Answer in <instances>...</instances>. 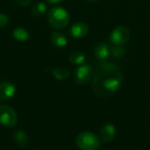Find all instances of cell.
<instances>
[{"mask_svg": "<svg viewBox=\"0 0 150 150\" xmlns=\"http://www.w3.org/2000/svg\"><path fill=\"white\" fill-rule=\"evenodd\" d=\"M92 79L94 95L105 99L113 96L119 90L123 81V74L118 65L103 62L96 68Z\"/></svg>", "mask_w": 150, "mask_h": 150, "instance_id": "cell-1", "label": "cell"}, {"mask_svg": "<svg viewBox=\"0 0 150 150\" xmlns=\"http://www.w3.org/2000/svg\"><path fill=\"white\" fill-rule=\"evenodd\" d=\"M47 22L52 28L61 30L69 25L70 16L65 8L61 6H54L47 13Z\"/></svg>", "mask_w": 150, "mask_h": 150, "instance_id": "cell-2", "label": "cell"}, {"mask_svg": "<svg viewBox=\"0 0 150 150\" xmlns=\"http://www.w3.org/2000/svg\"><path fill=\"white\" fill-rule=\"evenodd\" d=\"M75 143L80 150H98L100 147V139L92 132H82L78 134Z\"/></svg>", "mask_w": 150, "mask_h": 150, "instance_id": "cell-3", "label": "cell"}, {"mask_svg": "<svg viewBox=\"0 0 150 150\" xmlns=\"http://www.w3.org/2000/svg\"><path fill=\"white\" fill-rule=\"evenodd\" d=\"M18 123V114L9 105H0V125L5 127H15Z\"/></svg>", "mask_w": 150, "mask_h": 150, "instance_id": "cell-4", "label": "cell"}, {"mask_svg": "<svg viewBox=\"0 0 150 150\" xmlns=\"http://www.w3.org/2000/svg\"><path fill=\"white\" fill-rule=\"evenodd\" d=\"M131 38V32L125 26H118L114 28L109 36V40L113 45H123Z\"/></svg>", "mask_w": 150, "mask_h": 150, "instance_id": "cell-5", "label": "cell"}, {"mask_svg": "<svg viewBox=\"0 0 150 150\" xmlns=\"http://www.w3.org/2000/svg\"><path fill=\"white\" fill-rule=\"evenodd\" d=\"M94 75V71L91 65L82 64L79 65L74 72V80L78 84H86L90 82Z\"/></svg>", "mask_w": 150, "mask_h": 150, "instance_id": "cell-6", "label": "cell"}, {"mask_svg": "<svg viewBox=\"0 0 150 150\" xmlns=\"http://www.w3.org/2000/svg\"><path fill=\"white\" fill-rule=\"evenodd\" d=\"M69 34L72 38L74 39H81L84 38L88 34V26L83 22H78L75 23L74 25L71 27Z\"/></svg>", "mask_w": 150, "mask_h": 150, "instance_id": "cell-7", "label": "cell"}, {"mask_svg": "<svg viewBox=\"0 0 150 150\" xmlns=\"http://www.w3.org/2000/svg\"><path fill=\"white\" fill-rule=\"evenodd\" d=\"M116 135V129H115L114 125L111 122H107L103 125L100 129V138L103 142L105 143H109L115 138Z\"/></svg>", "mask_w": 150, "mask_h": 150, "instance_id": "cell-8", "label": "cell"}, {"mask_svg": "<svg viewBox=\"0 0 150 150\" xmlns=\"http://www.w3.org/2000/svg\"><path fill=\"white\" fill-rule=\"evenodd\" d=\"M17 88L15 84L8 81H3L0 83V101H7L16 95Z\"/></svg>", "mask_w": 150, "mask_h": 150, "instance_id": "cell-9", "label": "cell"}, {"mask_svg": "<svg viewBox=\"0 0 150 150\" xmlns=\"http://www.w3.org/2000/svg\"><path fill=\"white\" fill-rule=\"evenodd\" d=\"M94 52H95L96 58L98 59L99 61H101L102 63L106 62L111 54L110 47H109L108 44L105 43V42H99V43H97L96 46H95Z\"/></svg>", "mask_w": 150, "mask_h": 150, "instance_id": "cell-10", "label": "cell"}, {"mask_svg": "<svg viewBox=\"0 0 150 150\" xmlns=\"http://www.w3.org/2000/svg\"><path fill=\"white\" fill-rule=\"evenodd\" d=\"M50 41L54 44V46L58 48L65 47L68 43L67 37L60 31H52L50 34Z\"/></svg>", "mask_w": 150, "mask_h": 150, "instance_id": "cell-11", "label": "cell"}, {"mask_svg": "<svg viewBox=\"0 0 150 150\" xmlns=\"http://www.w3.org/2000/svg\"><path fill=\"white\" fill-rule=\"evenodd\" d=\"M13 141L17 144L19 147H25L28 145V142H29V138H28L27 134L24 131H16L13 134Z\"/></svg>", "mask_w": 150, "mask_h": 150, "instance_id": "cell-12", "label": "cell"}, {"mask_svg": "<svg viewBox=\"0 0 150 150\" xmlns=\"http://www.w3.org/2000/svg\"><path fill=\"white\" fill-rule=\"evenodd\" d=\"M13 36L16 40H18V41H20V42H25L30 38L29 32L23 27L16 28L13 32Z\"/></svg>", "mask_w": 150, "mask_h": 150, "instance_id": "cell-13", "label": "cell"}, {"mask_svg": "<svg viewBox=\"0 0 150 150\" xmlns=\"http://www.w3.org/2000/svg\"><path fill=\"white\" fill-rule=\"evenodd\" d=\"M52 74L57 80H65L69 77L70 72L65 67H58V68L52 69Z\"/></svg>", "mask_w": 150, "mask_h": 150, "instance_id": "cell-14", "label": "cell"}, {"mask_svg": "<svg viewBox=\"0 0 150 150\" xmlns=\"http://www.w3.org/2000/svg\"><path fill=\"white\" fill-rule=\"evenodd\" d=\"M69 61L73 65H82L86 62V56L82 52H72L69 54Z\"/></svg>", "mask_w": 150, "mask_h": 150, "instance_id": "cell-15", "label": "cell"}, {"mask_svg": "<svg viewBox=\"0 0 150 150\" xmlns=\"http://www.w3.org/2000/svg\"><path fill=\"white\" fill-rule=\"evenodd\" d=\"M46 11H47V6L43 2H36L31 8V13L34 17H41L46 13Z\"/></svg>", "mask_w": 150, "mask_h": 150, "instance_id": "cell-16", "label": "cell"}, {"mask_svg": "<svg viewBox=\"0 0 150 150\" xmlns=\"http://www.w3.org/2000/svg\"><path fill=\"white\" fill-rule=\"evenodd\" d=\"M111 56L115 59H120L125 54V50L122 47V45H113L112 48H110Z\"/></svg>", "mask_w": 150, "mask_h": 150, "instance_id": "cell-17", "label": "cell"}, {"mask_svg": "<svg viewBox=\"0 0 150 150\" xmlns=\"http://www.w3.org/2000/svg\"><path fill=\"white\" fill-rule=\"evenodd\" d=\"M9 23V17L3 13H0V28H3Z\"/></svg>", "mask_w": 150, "mask_h": 150, "instance_id": "cell-18", "label": "cell"}, {"mask_svg": "<svg viewBox=\"0 0 150 150\" xmlns=\"http://www.w3.org/2000/svg\"><path fill=\"white\" fill-rule=\"evenodd\" d=\"M15 1L21 6H27L32 2V0H15Z\"/></svg>", "mask_w": 150, "mask_h": 150, "instance_id": "cell-19", "label": "cell"}, {"mask_svg": "<svg viewBox=\"0 0 150 150\" xmlns=\"http://www.w3.org/2000/svg\"><path fill=\"white\" fill-rule=\"evenodd\" d=\"M46 2L50 3V4H57V3L62 2L63 0H45Z\"/></svg>", "mask_w": 150, "mask_h": 150, "instance_id": "cell-20", "label": "cell"}, {"mask_svg": "<svg viewBox=\"0 0 150 150\" xmlns=\"http://www.w3.org/2000/svg\"><path fill=\"white\" fill-rule=\"evenodd\" d=\"M86 1H88V2H91V3H94V2H97V1H99V0H86Z\"/></svg>", "mask_w": 150, "mask_h": 150, "instance_id": "cell-21", "label": "cell"}]
</instances>
